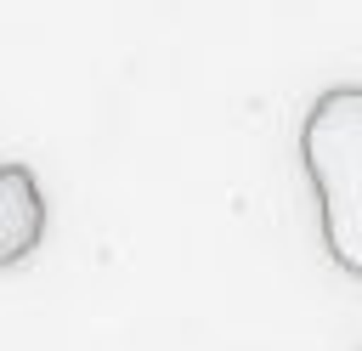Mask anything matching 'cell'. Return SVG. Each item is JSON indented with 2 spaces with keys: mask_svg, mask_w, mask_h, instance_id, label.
I'll use <instances>...</instances> for the list:
<instances>
[{
  "mask_svg": "<svg viewBox=\"0 0 362 351\" xmlns=\"http://www.w3.org/2000/svg\"><path fill=\"white\" fill-rule=\"evenodd\" d=\"M300 164L317 192L322 249L339 272L362 277V85H334L300 125Z\"/></svg>",
  "mask_w": 362,
  "mask_h": 351,
  "instance_id": "cell-1",
  "label": "cell"
},
{
  "mask_svg": "<svg viewBox=\"0 0 362 351\" xmlns=\"http://www.w3.org/2000/svg\"><path fill=\"white\" fill-rule=\"evenodd\" d=\"M45 238V192L23 159H0V272L23 266Z\"/></svg>",
  "mask_w": 362,
  "mask_h": 351,
  "instance_id": "cell-2",
  "label": "cell"
}]
</instances>
